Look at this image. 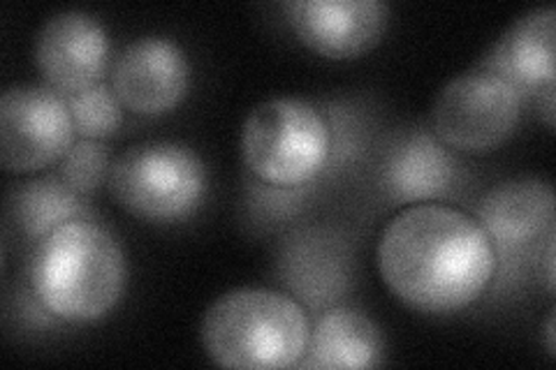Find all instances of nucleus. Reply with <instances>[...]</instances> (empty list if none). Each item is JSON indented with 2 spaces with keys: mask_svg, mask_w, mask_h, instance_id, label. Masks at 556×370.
<instances>
[{
  "mask_svg": "<svg viewBox=\"0 0 556 370\" xmlns=\"http://www.w3.org/2000/svg\"><path fill=\"white\" fill-rule=\"evenodd\" d=\"M498 251L482 225L445 204H415L396 214L378 241L382 283L427 315L464 310L492 285Z\"/></svg>",
  "mask_w": 556,
  "mask_h": 370,
  "instance_id": "obj_1",
  "label": "nucleus"
},
{
  "mask_svg": "<svg viewBox=\"0 0 556 370\" xmlns=\"http://www.w3.org/2000/svg\"><path fill=\"white\" fill-rule=\"evenodd\" d=\"M28 283L38 304L59 322L93 324L124 296L126 257L108 229L79 218L38 241Z\"/></svg>",
  "mask_w": 556,
  "mask_h": 370,
  "instance_id": "obj_2",
  "label": "nucleus"
},
{
  "mask_svg": "<svg viewBox=\"0 0 556 370\" xmlns=\"http://www.w3.org/2000/svg\"><path fill=\"white\" fill-rule=\"evenodd\" d=\"M311 336V322L292 296L241 288L218 296L202 317L200 341L220 368H298Z\"/></svg>",
  "mask_w": 556,
  "mask_h": 370,
  "instance_id": "obj_3",
  "label": "nucleus"
},
{
  "mask_svg": "<svg viewBox=\"0 0 556 370\" xmlns=\"http://www.w3.org/2000/svg\"><path fill=\"white\" fill-rule=\"evenodd\" d=\"M327 116L300 98L260 102L243 120L241 155L255 179L294 188L316 179L332 155Z\"/></svg>",
  "mask_w": 556,
  "mask_h": 370,
  "instance_id": "obj_4",
  "label": "nucleus"
},
{
  "mask_svg": "<svg viewBox=\"0 0 556 370\" xmlns=\"http://www.w3.org/2000/svg\"><path fill=\"white\" fill-rule=\"evenodd\" d=\"M110 190L116 204L137 220L177 222L200 208L206 167L186 144L142 142L116 157Z\"/></svg>",
  "mask_w": 556,
  "mask_h": 370,
  "instance_id": "obj_5",
  "label": "nucleus"
},
{
  "mask_svg": "<svg viewBox=\"0 0 556 370\" xmlns=\"http://www.w3.org/2000/svg\"><path fill=\"white\" fill-rule=\"evenodd\" d=\"M519 114L521 93L517 88L478 67L441 88L431 110V132L452 151L484 155L515 135Z\"/></svg>",
  "mask_w": 556,
  "mask_h": 370,
  "instance_id": "obj_6",
  "label": "nucleus"
},
{
  "mask_svg": "<svg viewBox=\"0 0 556 370\" xmlns=\"http://www.w3.org/2000/svg\"><path fill=\"white\" fill-rule=\"evenodd\" d=\"M67 100L51 86L16 84L0 98V165L35 174L61 163L75 144Z\"/></svg>",
  "mask_w": 556,
  "mask_h": 370,
  "instance_id": "obj_7",
  "label": "nucleus"
},
{
  "mask_svg": "<svg viewBox=\"0 0 556 370\" xmlns=\"http://www.w3.org/2000/svg\"><path fill=\"white\" fill-rule=\"evenodd\" d=\"M112 88L137 116H163L179 107L190 88L186 51L163 35H147L124 47L112 67Z\"/></svg>",
  "mask_w": 556,
  "mask_h": 370,
  "instance_id": "obj_8",
  "label": "nucleus"
},
{
  "mask_svg": "<svg viewBox=\"0 0 556 370\" xmlns=\"http://www.w3.org/2000/svg\"><path fill=\"white\" fill-rule=\"evenodd\" d=\"M33 61L45 81L63 95H73L102 81L110 65L108 30L96 16L63 10L35 35Z\"/></svg>",
  "mask_w": 556,
  "mask_h": 370,
  "instance_id": "obj_9",
  "label": "nucleus"
},
{
  "mask_svg": "<svg viewBox=\"0 0 556 370\" xmlns=\"http://www.w3.org/2000/svg\"><path fill=\"white\" fill-rule=\"evenodd\" d=\"M298 40L318 56L345 61L371 51L388 28L380 0H288L281 5Z\"/></svg>",
  "mask_w": 556,
  "mask_h": 370,
  "instance_id": "obj_10",
  "label": "nucleus"
},
{
  "mask_svg": "<svg viewBox=\"0 0 556 370\" xmlns=\"http://www.w3.org/2000/svg\"><path fill=\"white\" fill-rule=\"evenodd\" d=\"M554 35V5L531 10L501 35L490 54L482 59L480 69L506 79L521 95L545 91L556 81Z\"/></svg>",
  "mask_w": 556,
  "mask_h": 370,
  "instance_id": "obj_11",
  "label": "nucleus"
},
{
  "mask_svg": "<svg viewBox=\"0 0 556 370\" xmlns=\"http://www.w3.org/2000/svg\"><path fill=\"white\" fill-rule=\"evenodd\" d=\"M476 220L494 248H519L554 229V190L547 181L521 176L486 192Z\"/></svg>",
  "mask_w": 556,
  "mask_h": 370,
  "instance_id": "obj_12",
  "label": "nucleus"
},
{
  "mask_svg": "<svg viewBox=\"0 0 556 370\" xmlns=\"http://www.w3.org/2000/svg\"><path fill=\"white\" fill-rule=\"evenodd\" d=\"M457 169L452 149L437 135L415 130L390 149L382 165V186L396 200L427 204L447 195L457 181Z\"/></svg>",
  "mask_w": 556,
  "mask_h": 370,
  "instance_id": "obj_13",
  "label": "nucleus"
},
{
  "mask_svg": "<svg viewBox=\"0 0 556 370\" xmlns=\"http://www.w3.org/2000/svg\"><path fill=\"white\" fill-rule=\"evenodd\" d=\"M382 355H386V343H382L380 329L367 315L353 308H332L311 329L308 345L298 368H376L382 363Z\"/></svg>",
  "mask_w": 556,
  "mask_h": 370,
  "instance_id": "obj_14",
  "label": "nucleus"
},
{
  "mask_svg": "<svg viewBox=\"0 0 556 370\" xmlns=\"http://www.w3.org/2000/svg\"><path fill=\"white\" fill-rule=\"evenodd\" d=\"M10 210L16 227L33 241L49 237L67 222L89 218L84 197L70 188L59 174L38 176V179L22 183L12 192Z\"/></svg>",
  "mask_w": 556,
  "mask_h": 370,
  "instance_id": "obj_15",
  "label": "nucleus"
},
{
  "mask_svg": "<svg viewBox=\"0 0 556 370\" xmlns=\"http://www.w3.org/2000/svg\"><path fill=\"white\" fill-rule=\"evenodd\" d=\"M65 100L79 139L102 142V139L114 137L124 123V104L118 102L114 88L104 81L84 88L79 93L65 95Z\"/></svg>",
  "mask_w": 556,
  "mask_h": 370,
  "instance_id": "obj_16",
  "label": "nucleus"
},
{
  "mask_svg": "<svg viewBox=\"0 0 556 370\" xmlns=\"http://www.w3.org/2000/svg\"><path fill=\"white\" fill-rule=\"evenodd\" d=\"M110 171L108 146L96 139H79L59 163V176L81 197L93 195L104 181H110Z\"/></svg>",
  "mask_w": 556,
  "mask_h": 370,
  "instance_id": "obj_17",
  "label": "nucleus"
},
{
  "mask_svg": "<svg viewBox=\"0 0 556 370\" xmlns=\"http://www.w3.org/2000/svg\"><path fill=\"white\" fill-rule=\"evenodd\" d=\"M545 280L547 290L554 294V229L547 234V253H545Z\"/></svg>",
  "mask_w": 556,
  "mask_h": 370,
  "instance_id": "obj_18",
  "label": "nucleus"
},
{
  "mask_svg": "<svg viewBox=\"0 0 556 370\" xmlns=\"http://www.w3.org/2000/svg\"><path fill=\"white\" fill-rule=\"evenodd\" d=\"M541 110H543V118L549 128H554V86L545 88L543 91V100H541Z\"/></svg>",
  "mask_w": 556,
  "mask_h": 370,
  "instance_id": "obj_19",
  "label": "nucleus"
},
{
  "mask_svg": "<svg viewBox=\"0 0 556 370\" xmlns=\"http://www.w3.org/2000/svg\"><path fill=\"white\" fill-rule=\"evenodd\" d=\"M545 341H547V355H556V345H554V312L547 317V327H545Z\"/></svg>",
  "mask_w": 556,
  "mask_h": 370,
  "instance_id": "obj_20",
  "label": "nucleus"
}]
</instances>
